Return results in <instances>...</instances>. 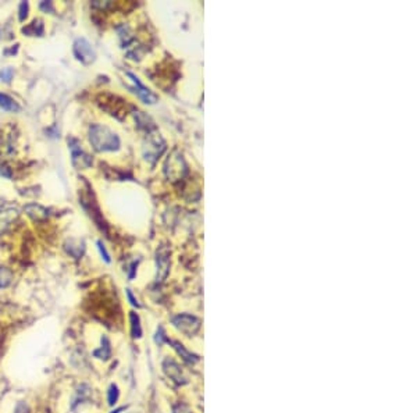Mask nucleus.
Wrapping results in <instances>:
<instances>
[{
  "mask_svg": "<svg viewBox=\"0 0 417 413\" xmlns=\"http://www.w3.org/2000/svg\"><path fill=\"white\" fill-rule=\"evenodd\" d=\"M0 78H3L1 81H4V83H10V80L13 78V70H11V68L3 70L1 74H0Z\"/></svg>",
  "mask_w": 417,
  "mask_h": 413,
  "instance_id": "obj_20",
  "label": "nucleus"
},
{
  "mask_svg": "<svg viewBox=\"0 0 417 413\" xmlns=\"http://www.w3.org/2000/svg\"><path fill=\"white\" fill-rule=\"evenodd\" d=\"M172 412L174 413H190V411L188 409V408H187V406H185V405L178 404L172 408Z\"/></svg>",
  "mask_w": 417,
  "mask_h": 413,
  "instance_id": "obj_22",
  "label": "nucleus"
},
{
  "mask_svg": "<svg viewBox=\"0 0 417 413\" xmlns=\"http://www.w3.org/2000/svg\"><path fill=\"white\" fill-rule=\"evenodd\" d=\"M89 142L98 152H113L120 147V138L106 125L93 124L89 128Z\"/></svg>",
  "mask_w": 417,
  "mask_h": 413,
  "instance_id": "obj_1",
  "label": "nucleus"
},
{
  "mask_svg": "<svg viewBox=\"0 0 417 413\" xmlns=\"http://www.w3.org/2000/svg\"><path fill=\"white\" fill-rule=\"evenodd\" d=\"M184 162H182L181 156H177V155H172L167 163H166V174L168 178H171L172 181L175 180H180L182 177V171L185 170L184 168Z\"/></svg>",
  "mask_w": 417,
  "mask_h": 413,
  "instance_id": "obj_7",
  "label": "nucleus"
},
{
  "mask_svg": "<svg viewBox=\"0 0 417 413\" xmlns=\"http://www.w3.org/2000/svg\"><path fill=\"white\" fill-rule=\"evenodd\" d=\"M28 16V3L20 4V21H24Z\"/></svg>",
  "mask_w": 417,
  "mask_h": 413,
  "instance_id": "obj_21",
  "label": "nucleus"
},
{
  "mask_svg": "<svg viewBox=\"0 0 417 413\" xmlns=\"http://www.w3.org/2000/svg\"><path fill=\"white\" fill-rule=\"evenodd\" d=\"M0 175H4V177H11L10 168L7 167V165H3V163H0Z\"/></svg>",
  "mask_w": 417,
  "mask_h": 413,
  "instance_id": "obj_25",
  "label": "nucleus"
},
{
  "mask_svg": "<svg viewBox=\"0 0 417 413\" xmlns=\"http://www.w3.org/2000/svg\"><path fill=\"white\" fill-rule=\"evenodd\" d=\"M102 342H103L104 345H102V348L98 349V351H95V352H93V355H95L96 358L109 359L111 349H110V342L109 340H107V337H103V338H102Z\"/></svg>",
  "mask_w": 417,
  "mask_h": 413,
  "instance_id": "obj_17",
  "label": "nucleus"
},
{
  "mask_svg": "<svg viewBox=\"0 0 417 413\" xmlns=\"http://www.w3.org/2000/svg\"><path fill=\"white\" fill-rule=\"evenodd\" d=\"M22 32L25 35H32V37H41L43 34V24L41 20H34L28 27L22 28Z\"/></svg>",
  "mask_w": 417,
  "mask_h": 413,
  "instance_id": "obj_14",
  "label": "nucleus"
},
{
  "mask_svg": "<svg viewBox=\"0 0 417 413\" xmlns=\"http://www.w3.org/2000/svg\"><path fill=\"white\" fill-rule=\"evenodd\" d=\"M164 149H166V145H164V141L162 139V137L157 135V134H150L147 137L145 146H144L145 159L153 163L154 160L163 153Z\"/></svg>",
  "mask_w": 417,
  "mask_h": 413,
  "instance_id": "obj_3",
  "label": "nucleus"
},
{
  "mask_svg": "<svg viewBox=\"0 0 417 413\" xmlns=\"http://www.w3.org/2000/svg\"><path fill=\"white\" fill-rule=\"evenodd\" d=\"M172 324L178 329V330L187 334V335H192L200 329V320L195 316L190 314H178L172 317Z\"/></svg>",
  "mask_w": 417,
  "mask_h": 413,
  "instance_id": "obj_4",
  "label": "nucleus"
},
{
  "mask_svg": "<svg viewBox=\"0 0 417 413\" xmlns=\"http://www.w3.org/2000/svg\"><path fill=\"white\" fill-rule=\"evenodd\" d=\"M127 75L131 78V81L134 83V88H132L134 91L132 92H135L141 101H144L145 103H149V104H153V103L157 102V99H159L157 95H154L150 89H147L145 85L139 81V78H138L136 75H134L132 73H127Z\"/></svg>",
  "mask_w": 417,
  "mask_h": 413,
  "instance_id": "obj_6",
  "label": "nucleus"
},
{
  "mask_svg": "<svg viewBox=\"0 0 417 413\" xmlns=\"http://www.w3.org/2000/svg\"><path fill=\"white\" fill-rule=\"evenodd\" d=\"M123 411H124V408H118L117 411H114V412H111V413H120V412H123Z\"/></svg>",
  "mask_w": 417,
  "mask_h": 413,
  "instance_id": "obj_27",
  "label": "nucleus"
},
{
  "mask_svg": "<svg viewBox=\"0 0 417 413\" xmlns=\"http://www.w3.org/2000/svg\"><path fill=\"white\" fill-rule=\"evenodd\" d=\"M98 247H99V250H100V253H102V256L104 257V260H106V262L109 263V262H110L109 253H107V250H106V248L103 247V244H102L100 241H99V242H98Z\"/></svg>",
  "mask_w": 417,
  "mask_h": 413,
  "instance_id": "obj_23",
  "label": "nucleus"
},
{
  "mask_svg": "<svg viewBox=\"0 0 417 413\" xmlns=\"http://www.w3.org/2000/svg\"><path fill=\"white\" fill-rule=\"evenodd\" d=\"M168 267H170V259L168 253L166 252H157V283H162L166 275L168 273Z\"/></svg>",
  "mask_w": 417,
  "mask_h": 413,
  "instance_id": "obj_10",
  "label": "nucleus"
},
{
  "mask_svg": "<svg viewBox=\"0 0 417 413\" xmlns=\"http://www.w3.org/2000/svg\"><path fill=\"white\" fill-rule=\"evenodd\" d=\"M24 210L27 213L28 216L35 221H43L47 219V210L45 207H42L41 205H37V203H31V205H27L24 207Z\"/></svg>",
  "mask_w": 417,
  "mask_h": 413,
  "instance_id": "obj_11",
  "label": "nucleus"
},
{
  "mask_svg": "<svg viewBox=\"0 0 417 413\" xmlns=\"http://www.w3.org/2000/svg\"><path fill=\"white\" fill-rule=\"evenodd\" d=\"M13 273L10 271L7 267H0V288H4L11 283Z\"/></svg>",
  "mask_w": 417,
  "mask_h": 413,
  "instance_id": "obj_18",
  "label": "nucleus"
},
{
  "mask_svg": "<svg viewBox=\"0 0 417 413\" xmlns=\"http://www.w3.org/2000/svg\"><path fill=\"white\" fill-rule=\"evenodd\" d=\"M74 55L77 60H80L83 64H91L95 60V52L92 49V45L85 38H78L74 42Z\"/></svg>",
  "mask_w": 417,
  "mask_h": 413,
  "instance_id": "obj_5",
  "label": "nucleus"
},
{
  "mask_svg": "<svg viewBox=\"0 0 417 413\" xmlns=\"http://www.w3.org/2000/svg\"><path fill=\"white\" fill-rule=\"evenodd\" d=\"M131 319V332L134 338H139L142 335V329H141V321H139V316L136 313L131 312L129 314Z\"/></svg>",
  "mask_w": 417,
  "mask_h": 413,
  "instance_id": "obj_16",
  "label": "nucleus"
},
{
  "mask_svg": "<svg viewBox=\"0 0 417 413\" xmlns=\"http://www.w3.org/2000/svg\"><path fill=\"white\" fill-rule=\"evenodd\" d=\"M65 249H67V252H68L71 256L78 259V257L82 256L83 249L85 248H83V242H82L81 239H70V241L65 242Z\"/></svg>",
  "mask_w": 417,
  "mask_h": 413,
  "instance_id": "obj_13",
  "label": "nucleus"
},
{
  "mask_svg": "<svg viewBox=\"0 0 417 413\" xmlns=\"http://www.w3.org/2000/svg\"><path fill=\"white\" fill-rule=\"evenodd\" d=\"M19 219V210L16 207H7L0 210V235H3Z\"/></svg>",
  "mask_w": 417,
  "mask_h": 413,
  "instance_id": "obj_8",
  "label": "nucleus"
},
{
  "mask_svg": "<svg viewBox=\"0 0 417 413\" xmlns=\"http://www.w3.org/2000/svg\"><path fill=\"white\" fill-rule=\"evenodd\" d=\"M0 107L3 110L7 111H19L20 106L17 104V102L14 99H11L9 95L6 93H0Z\"/></svg>",
  "mask_w": 417,
  "mask_h": 413,
  "instance_id": "obj_15",
  "label": "nucleus"
},
{
  "mask_svg": "<svg viewBox=\"0 0 417 413\" xmlns=\"http://www.w3.org/2000/svg\"><path fill=\"white\" fill-rule=\"evenodd\" d=\"M164 372L167 373V376L170 377L171 380H174L178 384H184L185 383V377L182 376V372L180 366L172 360V359H166L163 363Z\"/></svg>",
  "mask_w": 417,
  "mask_h": 413,
  "instance_id": "obj_9",
  "label": "nucleus"
},
{
  "mask_svg": "<svg viewBox=\"0 0 417 413\" xmlns=\"http://www.w3.org/2000/svg\"><path fill=\"white\" fill-rule=\"evenodd\" d=\"M1 205H3V202H1V199H0V207H1Z\"/></svg>",
  "mask_w": 417,
  "mask_h": 413,
  "instance_id": "obj_28",
  "label": "nucleus"
},
{
  "mask_svg": "<svg viewBox=\"0 0 417 413\" xmlns=\"http://www.w3.org/2000/svg\"><path fill=\"white\" fill-rule=\"evenodd\" d=\"M16 413H28V408L27 405L24 404H19V406L16 408Z\"/></svg>",
  "mask_w": 417,
  "mask_h": 413,
  "instance_id": "obj_26",
  "label": "nucleus"
},
{
  "mask_svg": "<svg viewBox=\"0 0 417 413\" xmlns=\"http://www.w3.org/2000/svg\"><path fill=\"white\" fill-rule=\"evenodd\" d=\"M167 342H170L172 345V348L177 351V353L181 356L187 363H189V365H193V363H196L198 360H199V358L196 356V355H193V353H190V352H188L187 349H185V347L182 345L181 342H178V341H170L167 340Z\"/></svg>",
  "mask_w": 417,
  "mask_h": 413,
  "instance_id": "obj_12",
  "label": "nucleus"
},
{
  "mask_svg": "<svg viewBox=\"0 0 417 413\" xmlns=\"http://www.w3.org/2000/svg\"><path fill=\"white\" fill-rule=\"evenodd\" d=\"M127 296H128V301H129V303H131L132 306H136V308H139V306H141V305L138 303V299L134 298V295H132V292H131V289H127Z\"/></svg>",
  "mask_w": 417,
  "mask_h": 413,
  "instance_id": "obj_24",
  "label": "nucleus"
},
{
  "mask_svg": "<svg viewBox=\"0 0 417 413\" xmlns=\"http://www.w3.org/2000/svg\"><path fill=\"white\" fill-rule=\"evenodd\" d=\"M118 396H120V391H118V387L116 384L110 386L109 388V405H116V402L118 401Z\"/></svg>",
  "mask_w": 417,
  "mask_h": 413,
  "instance_id": "obj_19",
  "label": "nucleus"
},
{
  "mask_svg": "<svg viewBox=\"0 0 417 413\" xmlns=\"http://www.w3.org/2000/svg\"><path fill=\"white\" fill-rule=\"evenodd\" d=\"M68 145H70V150H71V162L75 168L78 170H83V168H88L92 165V157L83 150L81 147V144L71 138L68 141Z\"/></svg>",
  "mask_w": 417,
  "mask_h": 413,
  "instance_id": "obj_2",
  "label": "nucleus"
}]
</instances>
